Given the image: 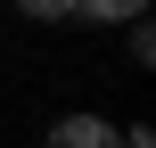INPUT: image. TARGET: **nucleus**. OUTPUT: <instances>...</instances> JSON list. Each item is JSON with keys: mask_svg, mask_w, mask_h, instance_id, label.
<instances>
[{"mask_svg": "<svg viewBox=\"0 0 156 148\" xmlns=\"http://www.w3.org/2000/svg\"><path fill=\"white\" fill-rule=\"evenodd\" d=\"M16 8H25L33 25H58V16H74V0H16Z\"/></svg>", "mask_w": 156, "mask_h": 148, "instance_id": "obj_3", "label": "nucleus"}, {"mask_svg": "<svg viewBox=\"0 0 156 148\" xmlns=\"http://www.w3.org/2000/svg\"><path fill=\"white\" fill-rule=\"evenodd\" d=\"M115 148H156V140H148V132H123V140H115Z\"/></svg>", "mask_w": 156, "mask_h": 148, "instance_id": "obj_4", "label": "nucleus"}, {"mask_svg": "<svg viewBox=\"0 0 156 148\" xmlns=\"http://www.w3.org/2000/svg\"><path fill=\"white\" fill-rule=\"evenodd\" d=\"M74 8H90V16H99V25H123V16H140V8H148V0H74Z\"/></svg>", "mask_w": 156, "mask_h": 148, "instance_id": "obj_2", "label": "nucleus"}, {"mask_svg": "<svg viewBox=\"0 0 156 148\" xmlns=\"http://www.w3.org/2000/svg\"><path fill=\"white\" fill-rule=\"evenodd\" d=\"M49 148H115V132H107V115H58Z\"/></svg>", "mask_w": 156, "mask_h": 148, "instance_id": "obj_1", "label": "nucleus"}]
</instances>
